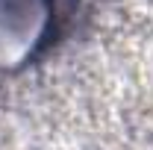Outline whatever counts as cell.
Listing matches in <instances>:
<instances>
[{
    "label": "cell",
    "instance_id": "obj_1",
    "mask_svg": "<svg viewBox=\"0 0 153 150\" xmlns=\"http://www.w3.org/2000/svg\"><path fill=\"white\" fill-rule=\"evenodd\" d=\"M44 27L41 0H0V65L33 50Z\"/></svg>",
    "mask_w": 153,
    "mask_h": 150
}]
</instances>
